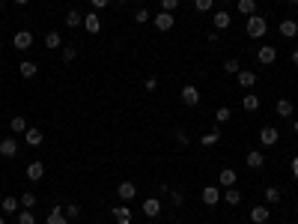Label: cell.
<instances>
[{
	"label": "cell",
	"instance_id": "2e32d148",
	"mask_svg": "<svg viewBox=\"0 0 298 224\" xmlns=\"http://www.w3.org/2000/svg\"><path fill=\"white\" fill-rule=\"evenodd\" d=\"M245 164H248V167H254V170H260V167L265 164L263 153H260V150H251V153L245 156Z\"/></svg>",
	"mask_w": 298,
	"mask_h": 224
},
{
	"label": "cell",
	"instance_id": "db71d44e",
	"mask_svg": "<svg viewBox=\"0 0 298 224\" xmlns=\"http://www.w3.org/2000/svg\"><path fill=\"white\" fill-rule=\"evenodd\" d=\"M289 3H298V0H289Z\"/></svg>",
	"mask_w": 298,
	"mask_h": 224
},
{
	"label": "cell",
	"instance_id": "e0dca14e",
	"mask_svg": "<svg viewBox=\"0 0 298 224\" xmlns=\"http://www.w3.org/2000/svg\"><path fill=\"white\" fill-rule=\"evenodd\" d=\"M212 21H215V30H227V27L232 24V15L221 9V12H215V18H212Z\"/></svg>",
	"mask_w": 298,
	"mask_h": 224
},
{
	"label": "cell",
	"instance_id": "277c9868",
	"mask_svg": "<svg viewBox=\"0 0 298 224\" xmlns=\"http://www.w3.org/2000/svg\"><path fill=\"white\" fill-rule=\"evenodd\" d=\"M179 96H182V102H185L188 108H194V105H200V90L194 87V84H185V87L179 90Z\"/></svg>",
	"mask_w": 298,
	"mask_h": 224
},
{
	"label": "cell",
	"instance_id": "f5cc1de1",
	"mask_svg": "<svg viewBox=\"0 0 298 224\" xmlns=\"http://www.w3.org/2000/svg\"><path fill=\"white\" fill-rule=\"evenodd\" d=\"M134 3H143V0H134Z\"/></svg>",
	"mask_w": 298,
	"mask_h": 224
},
{
	"label": "cell",
	"instance_id": "8d00e7d4",
	"mask_svg": "<svg viewBox=\"0 0 298 224\" xmlns=\"http://www.w3.org/2000/svg\"><path fill=\"white\" fill-rule=\"evenodd\" d=\"M230 117H232L230 108H218V111H215V120H218V123H230Z\"/></svg>",
	"mask_w": 298,
	"mask_h": 224
},
{
	"label": "cell",
	"instance_id": "44dd1931",
	"mask_svg": "<svg viewBox=\"0 0 298 224\" xmlns=\"http://www.w3.org/2000/svg\"><path fill=\"white\" fill-rule=\"evenodd\" d=\"M36 72H39V66H36L33 60H21V63H18V75H21V78H33Z\"/></svg>",
	"mask_w": 298,
	"mask_h": 224
},
{
	"label": "cell",
	"instance_id": "b9f144b4",
	"mask_svg": "<svg viewBox=\"0 0 298 224\" xmlns=\"http://www.w3.org/2000/svg\"><path fill=\"white\" fill-rule=\"evenodd\" d=\"M170 200H173L176 206H182V203H185V194L182 192H170Z\"/></svg>",
	"mask_w": 298,
	"mask_h": 224
},
{
	"label": "cell",
	"instance_id": "e575fe53",
	"mask_svg": "<svg viewBox=\"0 0 298 224\" xmlns=\"http://www.w3.org/2000/svg\"><path fill=\"white\" fill-rule=\"evenodd\" d=\"M265 203H280V192L274 186H265Z\"/></svg>",
	"mask_w": 298,
	"mask_h": 224
},
{
	"label": "cell",
	"instance_id": "1f68e13d",
	"mask_svg": "<svg viewBox=\"0 0 298 224\" xmlns=\"http://www.w3.org/2000/svg\"><path fill=\"white\" fill-rule=\"evenodd\" d=\"M18 224H36L33 209H18Z\"/></svg>",
	"mask_w": 298,
	"mask_h": 224
},
{
	"label": "cell",
	"instance_id": "d6a6232c",
	"mask_svg": "<svg viewBox=\"0 0 298 224\" xmlns=\"http://www.w3.org/2000/svg\"><path fill=\"white\" fill-rule=\"evenodd\" d=\"M63 212H66V218H69V221L81 218V206H78V203H69V206H63Z\"/></svg>",
	"mask_w": 298,
	"mask_h": 224
},
{
	"label": "cell",
	"instance_id": "ffe728a7",
	"mask_svg": "<svg viewBox=\"0 0 298 224\" xmlns=\"http://www.w3.org/2000/svg\"><path fill=\"white\" fill-rule=\"evenodd\" d=\"M45 48H51V51H57V48H63V36L57 30L45 33Z\"/></svg>",
	"mask_w": 298,
	"mask_h": 224
},
{
	"label": "cell",
	"instance_id": "603a6c76",
	"mask_svg": "<svg viewBox=\"0 0 298 224\" xmlns=\"http://www.w3.org/2000/svg\"><path fill=\"white\" fill-rule=\"evenodd\" d=\"M81 24H84V15H81L78 9H69V12H66V27H72V30H78Z\"/></svg>",
	"mask_w": 298,
	"mask_h": 224
},
{
	"label": "cell",
	"instance_id": "4fadbf2b",
	"mask_svg": "<svg viewBox=\"0 0 298 224\" xmlns=\"http://www.w3.org/2000/svg\"><path fill=\"white\" fill-rule=\"evenodd\" d=\"M15 153H18V141H15V138H3V141H0V156L12 159Z\"/></svg>",
	"mask_w": 298,
	"mask_h": 224
},
{
	"label": "cell",
	"instance_id": "ba28073f",
	"mask_svg": "<svg viewBox=\"0 0 298 224\" xmlns=\"http://www.w3.org/2000/svg\"><path fill=\"white\" fill-rule=\"evenodd\" d=\"M113 218H116V224H132L134 212L129 209V203H120V206H113Z\"/></svg>",
	"mask_w": 298,
	"mask_h": 224
},
{
	"label": "cell",
	"instance_id": "4316f807",
	"mask_svg": "<svg viewBox=\"0 0 298 224\" xmlns=\"http://www.w3.org/2000/svg\"><path fill=\"white\" fill-rule=\"evenodd\" d=\"M218 141H221V131H206V135L200 138V144H203V147H215Z\"/></svg>",
	"mask_w": 298,
	"mask_h": 224
},
{
	"label": "cell",
	"instance_id": "74e56055",
	"mask_svg": "<svg viewBox=\"0 0 298 224\" xmlns=\"http://www.w3.org/2000/svg\"><path fill=\"white\" fill-rule=\"evenodd\" d=\"M63 51V63H72L75 57H78V48H72V45H66V48H60Z\"/></svg>",
	"mask_w": 298,
	"mask_h": 224
},
{
	"label": "cell",
	"instance_id": "3957f363",
	"mask_svg": "<svg viewBox=\"0 0 298 224\" xmlns=\"http://www.w3.org/2000/svg\"><path fill=\"white\" fill-rule=\"evenodd\" d=\"M12 45L18 48V51H30V45H33V33L30 30H18L12 36Z\"/></svg>",
	"mask_w": 298,
	"mask_h": 224
},
{
	"label": "cell",
	"instance_id": "816d5d0a",
	"mask_svg": "<svg viewBox=\"0 0 298 224\" xmlns=\"http://www.w3.org/2000/svg\"><path fill=\"white\" fill-rule=\"evenodd\" d=\"M0 9H3V0H0Z\"/></svg>",
	"mask_w": 298,
	"mask_h": 224
},
{
	"label": "cell",
	"instance_id": "5b68a950",
	"mask_svg": "<svg viewBox=\"0 0 298 224\" xmlns=\"http://www.w3.org/2000/svg\"><path fill=\"white\" fill-rule=\"evenodd\" d=\"M277 141H280V131H277L274 126H263L260 128V144H263V147H274Z\"/></svg>",
	"mask_w": 298,
	"mask_h": 224
},
{
	"label": "cell",
	"instance_id": "bcb514c9",
	"mask_svg": "<svg viewBox=\"0 0 298 224\" xmlns=\"http://www.w3.org/2000/svg\"><path fill=\"white\" fill-rule=\"evenodd\" d=\"M292 176H295V183H298V156L292 159Z\"/></svg>",
	"mask_w": 298,
	"mask_h": 224
},
{
	"label": "cell",
	"instance_id": "4dcf8cb0",
	"mask_svg": "<svg viewBox=\"0 0 298 224\" xmlns=\"http://www.w3.org/2000/svg\"><path fill=\"white\" fill-rule=\"evenodd\" d=\"M224 72H227V75H239V72H242V63H239L235 57H230V60H224Z\"/></svg>",
	"mask_w": 298,
	"mask_h": 224
},
{
	"label": "cell",
	"instance_id": "7a4b0ae2",
	"mask_svg": "<svg viewBox=\"0 0 298 224\" xmlns=\"http://www.w3.org/2000/svg\"><path fill=\"white\" fill-rule=\"evenodd\" d=\"M173 21H176V18H173V12H164V9H161L158 15H152V24H155L161 33L173 30Z\"/></svg>",
	"mask_w": 298,
	"mask_h": 224
},
{
	"label": "cell",
	"instance_id": "484cf974",
	"mask_svg": "<svg viewBox=\"0 0 298 224\" xmlns=\"http://www.w3.org/2000/svg\"><path fill=\"white\" fill-rule=\"evenodd\" d=\"M18 206H21V200H18V197H12V194H9V197H3V203H0V209H3L6 215H9V212H18Z\"/></svg>",
	"mask_w": 298,
	"mask_h": 224
},
{
	"label": "cell",
	"instance_id": "836d02e7",
	"mask_svg": "<svg viewBox=\"0 0 298 224\" xmlns=\"http://www.w3.org/2000/svg\"><path fill=\"white\" fill-rule=\"evenodd\" d=\"M224 200H227L230 206H235V203L242 200V194H239V189H235V186H230V189H227V194H224Z\"/></svg>",
	"mask_w": 298,
	"mask_h": 224
},
{
	"label": "cell",
	"instance_id": "f6af8a7d",
	"mask_svg": "<svg viewBox=\"0 0 298 224\" xmlns=\"http://www.w3.org/2000/svg\"><path fill=\"white\" fill-rule=\"evenodd\" d=\"M176 141H179V144H182V147H185V144H188V135H185V131H182V128H179V131H176Z\"/></svg>",
	"mask_w": 298,
	"mask_h": 224
},
{
	"label": "cell",
	"instance_id": "9a60e30c",
	"mask_svg": "<svg viewBox=\"0 0 298 224\" xmlns=\"http://www.w3.org/2000/svg\"><path fill=\"white\" fill-rule=\"evenodd\" d=\"M235 78H239V84H242L245 90H251V87L257 84V72H251V69H242V72H239Z\"/></svg>",
	"mask_w": 298,
	"mask_h": 224
},
{
	"label": "cell",
	"instance_id": "f907efd6",
	"mask_svg": "<svg viewBox=\"0 0 298 224\" xmlns=\"http://www.w3.org/2000/svg\"><path fill=\"white\" fill-rule=\"evenodd\" d=\"M0 224H6V218H3V215H0Z\"/></svg>",
	"mask_w": 298,
	"mask_h": 224
},
{
	"label": "cell",
	"instance_id": "52a82bcc",
	"mask_svg": "<svg viewBox=\"0 0 298 224\" xmlns=\"http://www.w3.org/2000/svg\"><path fill=\"white\" fill-rule=\"evenodd\" d=\"M257 60H260L263 66H271L274 60H277V48H274V45H263V48L257 51Z\"/></svg>",
	"mask_w": 298,
	"mask_h": 224
},
{
	"label": "cell",
	"instance_id": "5bb4252c",
	"mask_svg": "<svg viewBox=\"0 0 298 224\" xmlns=\"http://www.w3.org/2000/svg\"><path fill=\"white\" fill-rule=\"evenodd\" d=\"M218 200H221V189H218V186H206V189H203V203H206V206H215Z\"/></svg>",
	"mask_w": 298,
	"mask_h": 224
},
{
	"label": "cell",
	"instance_id": "c3c4849f",
	"mask_svg": "<svg viewBox=\"0 0 298 224\" xmlns=\"http://www.w3.org/2000/svg\"><path fill=\"white\" fill-rule=\"evenodd\" d=\"M15 3H18V6H27V3H30V0H15Z\"/></svg>",
	"mask_w": 298,
	"mask_h": 224
},
{
	"label": "cell",
	"instance_id": "d4e9b609",
	"mask_svg": "<svg viewBox=\"0 0 298 224\" xmlns=\"http://www.w3.org/2000/svg\"><path fill=\"white\" fill-rule=\"evenodd\" d=\"M274 111H277V117H292V102L289 99H277Z\"/></svg>",
	"mask_w": 298,
	"mask_h": 224
},
{
	"label": "cell",
	"instance_id": "8992f818",
	"mask_svg": "<svg viewBox=\"0 0 298 224\" xmlns=\"http://www.w3.org/2000/svg\"><path fill=\"white\" fill-rule=\"evenodd\" d=\"M140 209H143L146 218H158V215H161V200H158V197H146Z\"/></svg>",
	"mask_w": 298,
	"mask_h": 224
},
{
	"label": "cell",
	"instance_id": "7c38bea8",
	"mask_svg": "<svg viewBox=\"0 0 298 224\" xmlns=\"http://www.w3.org/2000/svg\"><path fill=\"white\" fill-rule=\"evenodd\" d=\"M280 36L295 39V36H298V21H295V18H283V21H280Z\"/></svg>",
	"mask_w": 298,
	"mask_h": 224
},
{
	"label": "cell",
	"instance_id": "681fc988",
	"mask_svg": "<svg viewBox=\"0 0 298 224\" xmlns=\"http://www.w3.org/2000/svg\"><path fill=\"white\" fill-rule=\"evenodd\" d=\"M292 131H295V135H298V120H295V123H292Z\"/></svg>",
	"mask_w": 298,
	"mask_h": 224
},
{
	"label": "cell",
	"instance_id": "6da1fadb",
	"mask_svg": "<svg viewBox=\"0 0 298 224\" xmlns=\"http://www.w3.org/2000/svg\"><path fill=\"white\" fill-rule=\"evenodd\" d=\"M265 30H268V21H265L263 15H248V18H245V33H248L251 39L265 36Z\"/></svg>",
	"mask_w": 298,
	"mask_h": 224
},
{
	"label": "cell",
	"instance_id": "ee69618b",
	"mask_svg": "<svg viewBox=\"0 0 298 224\" xmlns=\"http://www.w3.org/2000/svg\"><path fill=\"white\" fill-rule=\"evenodd\" d=\"M90 3H93V9H96V12H99V9H104V6H107V3H110V0H90Z\"/></svg>",
	"mask_w": 298,
	"mask_h": 224
},
{
	"label": "cell",
	"instance_id": "7402d4cb",
	"mask_svg": "<svg viewBox=\"0 0 298 224\" xmlns=\"http://www.w3.org/2000/svg\"><path fill=\"white\" fill-rule=\"evenodd\" d=\"M268 212H271L268 206H254V209H251V221L254 224H265L268 221Z\"/></svg>",
	"mask_w": 298,
	"mask_h": 224
},
{
	"label": "cell",
	"instance_id": "f546056e",
	"mask_svg": "<svg viewBox=\"0 0 298 224\" xmlns=\"http://www.w3.org/2000/svg\"><path fill=\"white\" fill-rule=\"evenodd\" d=\"M9 126H12L15 135H24V131H27V120H24V117H12V123H9Z\"/></svg>",
	"mask_w": 298,
	"mask_h": 224
},
{
	"label": "cell",
	"instance_id": "ab89813d",
	"mask_svg": "<svg viewBox=\"0 0 298 224\" xmlns=\"http://www.w3.org/2000/svg\"><path fill=\"white\" fill-rule=\"evenodd\" d=\"M134 21H137V24H146V21H149V12H146V9H137V12H134Z\"/></svg>",
	"mask_w": 298,
	"mask_h": 224
},
{
	"label": "cell",
	"instance_id": "7bdbcfd3",
	"mask_svg": "<svg viewBox=\"0 0 298 224\" xmlns=\"http://www.w3.org/2000/svg\"><path fill=\"white\" fill-rule=\"evenodd\" d=\"M143 87H146L149 93H155V90H158V78H146V84H143Z\"/></svg>",
	"mask_w": 298,
	"mask_h": 224
},
{
	"label": "cell",
	"instance_id": "d6986e66",
	"mask_svg": "<svg viewBox=\"0 0 298 224\" xmlns=\"http://www.w3.org/2000/svg\"><path fill=\"white\" fill-rule=\"evenodd\" d=\"M24 141H27V147H42L45 135H42L39 128H27V131H24Z\"/></svg>",
	"mask_w": 298,
	"mask_h": 224
},
{
	"label": "cell",
	"instance_id": "7dc6e473",
	"mask_svg": "<svg viewBox=\"0 0 298 224\" xmlns=\"http://www.w3.org/2000/svg\"><path fill=\"white\" fill-rule=\"evenodd\" d=\"M292 63H295V66H298V51H292Z\"/></svg>",
	"mask_w": 298,
	"mask_h": 224
},
{
	"label": "cell",
	"instance_id": "cb8c5ba5",
	"mask_svg": "<svg viewBox=\"0 0 298 224\" xmlns=\"http://www.w3.org/2000/svg\"><path fill=\"white\" fill-rule=\"evenodd\" d=\"M235 9H239L245 18H248V15H257V0H239V3H235Z\"/></svg>",
	"mask_w": 298,
	"mask_h": 224
},
{
	"label": "cell",
	"instance_id": "30bf717a",
	"mask_svg": "<svg viewBox=\"0 0 298 224\" xmlns=\"http://www.w3.org/2000/svg\"><path fill=\"white\" fill-rule=\"evenodd\" d=\"M24 173H27V180H30V183H39V180L45 176V164H42V161H30Z\"/></svg>",
	"mask_w": 298,
	"mask_h": 224
},
{
	"label": "cell",
	"instance_id": "83f0119b",
	"mask_svg": "<svg viewBox=\"0 0 298 224\" xmlns=\"http://www.w3.org/2000/svg\"><path fill=\"white\" fill-rule=\"evenodd\" d=\"M221 186H227V189L235 186V170H232V167H224V170H221Z\"/></svg>",
	"mask_w": 298,
	"mask_h": 224
},
{
	"label": "cell",
	"instance_id": "60d3db41",
	"mask_svg": "<svg viewBox=\"0 0 298 224\" xmlns=\"http://www.w3.org/2000/svg\"><path fill=\"white\" fill-rule=\"evenodd\" d=\"M176 6H179V0H161V9L164 12H176Z\"/></svg>",
	"mask_w": 298,
	"mask_h": 224
},
{
	"label": "cell",
	"instance_id": "8fae6325",
	"mask_svg": "<svg viewBox=\"0 0 298 224\" xmlns=\"http://www.w3.org/2000/svg\"><path fill=\"white\" fill-rule=\"evenodd\" d=\"M84 30L87 33H99L101 30V18H99V12L93 9L90 15H84Z\"/></svg>",
	"mask_w": 298,
	"mask_h": 224
},
{
	"label": "cell",
	"instance_id": "d590c367",
	"mask_svg": "<svg viewBox=\"0 0 298 224\" xmlns=\"http://www.w3.org/2000/svg\"><path fill=\"white\" fill-rule=\"evenodd\" d=\"M18 200H21V206H24V209H33V206H36V194L33 192H24Z\"/></svg>",
	"mask_w": 298,
	"mask_h": 224
},
{
	"label": "cell",
	"instance_id": "f35d334b",
	"mask_svg": "<svg viewBox=\"0 0 298 224\" xmlns=\"http://www.w3.org/2000/svg\"><path fill=\"white\" fill-rule=\"evenodd\" d=\"M194 6H197V12H212L215 0H194Z\"/></svg>",
	"mask_w": 298,
	"mask_h": 224
},
{
	"label": "cell",
	"instance_id": "f1b7e54d",
	"mask_svg": "<svg viewBox=\"0 0 298 224\" xmlns=\"http://www.w3.org/2000/svg\"><path fill=\"white\" fill-rule=\"evenodd\" d=\"M242 105H245V111H257V108H260V99L254 96V93H245Z\"/></svg>",
	"mask_w": 298,
	"mask_h": 224
},
{
	"label": "cell",
	"instance_id": "ac0fdd59",
	"mask_svg": "<svg viewBox=\"0 0 298 224\" xmlns=\"http://www.w3.org/2000/svg\"><path fill=\"white\" fill-rule=\"evenodd\" d=\"M45 224H69L66 212H63V206H54V209L48 212V218H45Z\"/></svg>",
	"mask_w": 298,
	"mask_h": 224
},
{
	"label": "cell",
	"instance_id": "9c48e42d",
	"mask_svg": "<svg viewBox=\"0 0 298 224\" xmlns=\"http://www.w3.org/2000/svg\"><path fill=\"white\" fill-rule=\"evenodd\" d=\"M116 194H120L123 203H129V200H134V194H137V186H134V183H120V186H116Z\"/></svg>",
	"mask_w": 298,
	"mask_h": 224
}]
</instances>
